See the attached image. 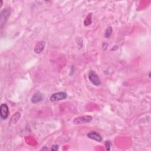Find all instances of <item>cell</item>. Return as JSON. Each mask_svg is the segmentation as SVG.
I'll list each match as a JSON object with an SVG mask.
<instances>
[{
    "label": "cell",
    "instance_id": "6da1fadb",
    "mask_svg": "<svg viewBox=\"0 0 151 151\" xmlns=\"http://www.w3.org/2000/svg\"><path fill=\"white\" fill-rule=\"evenodd\" d=\"M88 80L92 84L96 86L101 85V81L97 74L93 70H90L88 73Z\"/></svg>",
    "mask_w": 151,
    "mask_h": 151
},
{
    "label": "cell",
    "instance_id": "7a4b0ae2",
    "mask_svg": "<svg viewBox=\"0 0 151 151\" xmlns=\"http://www.w3.org/2000/svg\"><path fill=\"white\" fill-rule=\"evenodd\" d=\"M93 117L91 116H83L75 118L73 120V123L74 124H81L84 123H87L91 122Z\"/></svg>",
    "mask_w": 151,
    "mask_h": 151
},
{
    "label": "cell",
    "instance_id": "3957f363",
    "mask_svg": "<svg viewBox=\"0 0 151 151\" xmlns=\"http://www.w3.org/2000/svg\"><path fill=\"white\" fill-rule=\"evenodd\" d=\"M67 97V94L63 91H60L57 93H55L52 94L50 96V101H60L65 99Z\"/></svg>",
    "mask_w": 151,
    "mask_h": 151
},
{
    "label": "cell",
    "instance_id": "277c9868",
    "mask_svg": "<svg viewBox=\"0 0 151 151\" xmlns=\"http://www.w3.org/2000/svg\"><path fill=\"white\" fill-rule=\"evenodd\" d=\"M9 114V110L7 104L5 103L1 104L0 106V114L1 119L3 120H6L8 117Z\"/></svg>",
    "mask_w": 151,
    "mask_h": 151
},
{
    "label": "cell",
    "instance_id": "5b68a950",
    "mask_svg": "<svg viewBox=\"0 0 151 151\" xmlns=\"http://www.w3.org/2000/svg\"><path fill=\"white\" fill-rule=\"evenodd\" d=\"M11 14V11L9 8H6L4 9L3 11H1V27H2L3 25L5 24V23L8 20L9 15Z\"/></svg>",
    "mask_w": 151,
    "mask_h": 151
},
{
    "label": "cell",
    "instance_id": "8992f818",
    "mask_svg": "<svg viewBox=\"0 0 151 151\" xmlns=\"http://www.w3.org/2000/svg\"><path fill=\"white\" fill-rule=\"evenodd\" d=\"M87 137L89 138V139H91L92 140H94L96 142H101L102 140H103V138L101 137V136L99 133H97V132H89L87 134Z\"/></svg>",
    "mask_w": 151,
    "mask_h": 151
},
{
    "label": "cell",
    "instance_id": "52a82bcc",
    "mask_svg": "<svg viewBox=\"0 0 151 151\" xmlns=\"http://www.w3.org/2000/svg\"><path fill=\"white\" fill-rule=\"evenodd\" d=\"M45 42L44 41H38L34 48V51L36 54L41 53L44 50L45 48Z\"/></svg>",
    "mask_w": 151,
    "mask_h": 151
},
{
    "label": "cell",
    "instance_id": "ba28073f",
    "mask_svg": "<svg viewBox=\"0 0 151 151\" xmlns=\"http://www.w3.org/2000/svg\"><path fill=\"white\" fill-rule=\"evenodd\" d=\"M43 100V96L40 92H36L31 97V101L32 103L36 104L41 101Z\"/></svg>",
    "mask_w": 151,
    "mask_h": 151
},
{
    "label": "cell",
    "instance_id": "9c48e42d",
    "mask_svg": "<svg viewBox=\"0 0 151 151\" xmlns=\"http://www.w3.org/2000/svg\"><path fill=\"white\" fill-rule=\"evenodd\" d=\"M91 16H92V14H88V15L86 17L84 21V24L85 26H88L89 25L91 24Z\"/></svg>",
    "mask_w": 151,
    "mask_h": 151
},
{
    "label": "cell",
    "instance_id": "30bf717a",
    "mask_svg": "<svg viewBox=\"0 0 151 151\" xmlns=\"http://www.w3.org/2000/svg\"><path fill=\"white\" fill-rule=\"evenodd\" d=\"M112 31H113V29H112L111 27H109L108 28H107V29H106V31L104 32L105 38H109L112 33Z\"/></svg>",
    "mask_w": 151,
    "mask_h": 151
},
{
    "label": "cell",
    "instance_id": "8fae6325",
    "mask_svg": "<svg viewBox=\"0 0 151 151\" xmlns=\"http://www.w3.org/2000/svg\"><path fill=\"white\" fill-rule=\"evenodd\" d=\"M105 146L107 150H110V146H111V143L110 141H106L105 142Z\"/></svg>",
    "mask_w": 151,
    "mask_h": 151
},
{
    "label": "cell",
    "instance_id": "7c38bea8",
    "mask_svg": "<svg viewBox=\"0 0 151 151\" xmlns=\"http://www.w3.org/2000/svg\"><path fill=\"white\" fill-rule=\"evenodd\" d=\"M51 149V150H54V151L58 150V145H52Z\"/></svg>",
    "mask_w": 151,
    "mask_h": 151
}]
</instances>
